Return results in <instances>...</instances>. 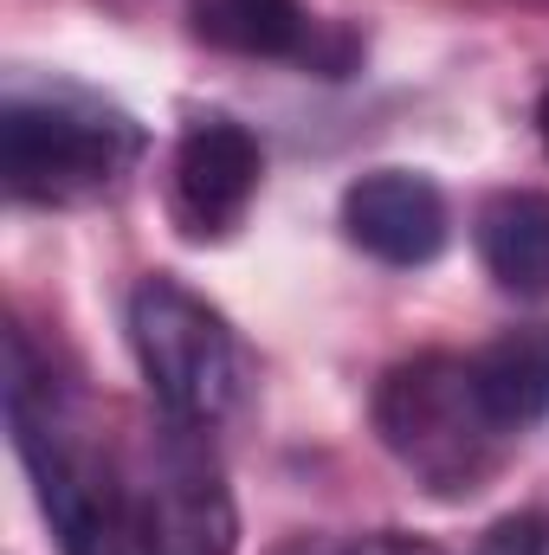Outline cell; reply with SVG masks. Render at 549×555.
Instances as JSON below:
<instances>
[{
  "mask_svg": "<svg viewBox=\"0 0 549 555\" xmlns=\"http://www.w3.org/2000/svg\"><path fill=\"white\" fill-rule=\"evenodd\" d=\"M7 426L65 555H162L142 485L111 465V452H98L78 408L39 369L20 330L7 336Z\"/></svg>",
  "mask_w": 549,
  "mask_h": 555,
  "instance_id": "1",
  "label": "cell"
},
{
  "mask_svg": "<svg viewBox=\"0 0 549 555\" xmlns=\"http://www.w3.org/2000/svg\"><path fill=\"white\" fill-rule=\"evenodd\" d=\"M375 433L433 498H472L505 459V426L485 408L472 362L413 356L375 388Z\"/></svg>",
  "mask_w": 549,
  "mask_h": 555,
  "instance_id": "2",
  "label": "cell"
},
{
  "mask_svg": "<svg viewBox=\"0 0 549 555\" xmlns=\"http://www.w3.org/2000/svg\"><path fill=\"white\" fill-rule=\"evenodd\" d=\"M137 124L111 104H91L78 91L26 98L13 91L0 104V175L13 201H78L111 188L137 162Z\"/></svg>",
  "mask_w": 549,
  "mask_h": 555,
  "instance_id": "3",
  "label": "cell"
},
{
  "mask_svg": "<svg viewBox=\"0 0 549 555\" xmlns=\"http://www.w3.org/2000/svg\"><path fill=\"white\" fill-rule=\"evenodd\" d=\"M130 343H137L142 382L155 395L162 420H181V426H214V420L233 414L240 401V343L227 330V317L194 297L181 278L155 272L137 284L130 297Z\"/></svg>",
  "mask_w": 549,
  "mask_h": 555,
  "instance_id": "4",
  "label": "cell"
},
{
  "mask_svg": "<svg viewBox=\"0 0 549 555\" xmlns=\"http://www.w3.org/2000/svg\"><path fill=\"white\" fill-rule=\"evenodd\" d=\"M142 498H149V524H155L162 555H233V543H240L233 491H227V472L201 426L168 420L155 433Z\"/></svg>",
  "mask_w": 549,
  "mask_h": 555,
  "instance_id": "5",
  "label": "cell"
},
{
  "mask_svg": "<svg viewBox=\"0 0 549 555\" xmlns=\"http://www.w3.org/2000/svg\"><path fill=\"white\" fill-rule=\"evenodd\" d=\"M259 175H266V155L246 124L194 117L175 142V162H168V207L194 240H227L246 220Z\"/></svg>",
  "mask_w": 549,
  "mask_h": 555,
  "instance_id": "6",
  "label": "cell"
},
{
  "mask_svg": "<svg viewBox=\"0 0 549 555\" xmlns=\"http://www.w3.org/2000/svg\"><path fill=\"white\" fill-rule=\"evenodd\" d=\"M343 233L382 266H426L446 253V194L413 168H375L343 194Z\"/></svg>",
  "mask_w": 549,
  "mask_h": 555,
  "instance_id": "7",
  "label": "cell"
},
{
  "mask_svg": "<svg viewBox=\"0 0 549 555\" xmlns=\"http://www.w3.org/2000/svg\"><path fill=\"white\" fill-rule=\"evenodd\" d=\"M472 246L505 291L549 297V194H537V188L491 194L472 220Z\"/></svg>",
  "mask_w": 549,
  "mask_h": 555,
  "instance_id": "8",
  "label": "cell"
},
{
  "mask_svg": "<svg viewBox=\"0 0 549 555\" xmlns=\"http://www.w3.org/2000/svg\"><path fill=\"white\" fill-rule=\"evenodd\" d=\"M472 375L505 433L549 420V323H524V330H505L498 343H485L472 356Z\"/></svg>",
  "mask_w": 549,
  "mask_h": 555,
  "instance_id": "9",
  "label": "cell"
},
{
  "mask_svg": "<svg viewBox=\"0 0 549 555\" xmlns=\"http://www.w3.org/2000/svg\"><path fill=\"white\" fill-rule=\"evenodd\" d=\"M194 39L233 59H291L310 39V20L297 0H188Z\"/></svg>",
  "mask_w": 549,
  "mask_h": 555,
  "instance_id": "10",
  "label": "cell"
},
{
  "mask_svg": "<svg viewBox=\"0 0 549 555\" xmlns=\"http://www.w3.org/2000/svg\"><path fill=\"white\" fill-rule=\"evenodd\" d=\"M472 555H549V511H518V517L491 524Z\"/></svg>",
  "mask_w": 549,
  "mask_h": 555,
  "instance_id": "11",
  "label": "cell"
},
{
  "mask_svg": "<svg viewBox=\"0 0 549 555\" xmlns=\"http://www.w3.org/2000/svg\"><path fill=\"white\" fill-rule=\"evenodd\" d=\"M272 555H349L343 543H330V537H284Z\"/></svg>",
  "mask_w": 549,
  "mask_h": 555,
  "instance_id": "12",
  "label": "cell"
},
{
  "mask_svg": "<svg viewBox=\"0 0 549 555\" xmlns=\"http://www.w3.org/2000/svg\"><path fill=\"white\" fill-rule=\"evenodd\" d=\"M375 555H439V550H426V543H413V537H382Z\"/></svg>",
  "mask_w": 549,
  "mask_h": 555,
  "instance_id": "13",
  "label": "cell"
},
{
  "mask_svg": "<svg viewBox=\"0 0 549 555\" xmlns=\"http://www.w3.org/2000/svg\"><path fill=\"white\" fill-rule=\"evenodd\" d=\"M537 130H544V142H549V91H544V111H537Z\"/></svg>",
  "mask_w": 549,
  "mask_h": 555,
  "instance_id": "14",
  "label": "cell"
}]
</instances>
